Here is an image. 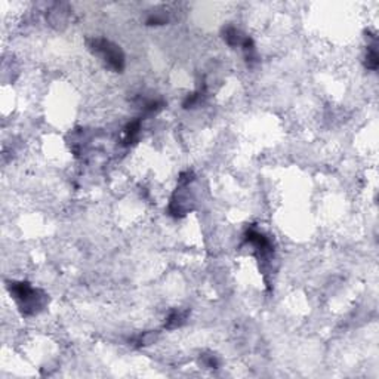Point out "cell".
<instances>
[{"mask_svg": "<svg viewBox=\"0 0 379 379\" xmlns=\"http://www.w3.org/2000/svg\"><path fill=\"white\" fill-rule=\"evenodd\" d=\"M244 240L249 244L254 246L255 252L259 259L262 261H268L271 258V255L274 254V249H272V243L271 240L262 233H259L257 228L250 227L247 228L246 234H244Z\"/></svg>", "mask_w": 379, "mask_h": 379, "instance_id": "cell-3", "label": "cell"}, {"mask_svg": "<svg viewBox=\"0 0 379 379\" xmlns=\"http://www.w3.org/2000/svg\"><path fill=\"white\" fill-rule=\"evenodd\" d=\"M202 96H203V92H194V94H190L185 99H184V109H193V107H196L197 104H200V101H202Z\"/></svg>", "mask_w": 379, "mask_h": 379, "instance_id": "cell-8", "label": "cell"}, {"mask_svg": "<svg viewBox=\"0 0 379 379\" xmlns=\"http://www.w3.org/2000/svg\"><path fill=\"white\" fill-rule=\"evenodd\" d=\"M166 23H167V15L160 12H154L147 18V26H163Z\"/></svg>", "mask_w": 379, "mask_h": 379, "instance_id": "cell-9", "label": "cell"}, {"mask_svg": "<svg viewBox=\"0 0 379 379\" xmlns=\"http://www.w3.org/2000/svg\"><path fill=\"white\" fill-rule=\"evenodd\" d=\"M365 66L367 70L376 71L379 66V55L376 51V37L372 39V43L367 45V55H366Z\"/></svg>", "mask_w": 379, "mask_h": 379, "instance_id": "cell-5", "label": "cell"}, {"mask_svg": "<svg viewBox=\"0 0 379 379\" xmlns=\"http://www.w3.org/2000/svg\"><path fill=\"white\" fill-rule=\"evenodd\" d=\"M222 34H224V39L227 41V45H230V46H242L244 37H246V36H243L240 33V30H237V28L233 27V26L224 28Z\"/></svg>", "mask_w": 379, "mask_h": 379, "instance_id": "cell-6", "label": "cell"}, {"mask_svg": "<svg viewBox=\"0 0 379 379\" xmlns=\"http://www.w3.org/2000/svg\"><path fill=\"white\" fill-rule=\"evenodd\" d=\"M187 311H181V310H174V311L169 312L166 322H164V327L166 329H176L181 325L185 323V319H187Z\"/></svg>", "mask_w": 379, "mask_h": 379, "instance_id": "cell-7", "label": "cell"}, {"mask_svg": "<svg viewBox=\"0 0 379 379\" xmlns=\"http://www.w3.org/2000/svg\"><path fill=\"white\" fill-rule=\"evenodd\" d=\"M88 48L95 55L101 56V59L107 64V67L116 73H122L126 61L120 46H117L116 43H113L106 37H92L88 39Z\"/></svg>", "mask_w": 379, "mask_h": 379, "instance_id": "cell-2", "label": "cell"}, {"mask_svg": "<svg viewBox=\"0 0 379 379\" xmlns=\"http://www.w3.org/2000/svg\"><path fill=\"white\" fill-rule=\"evenodd\" d=\"M202 362H203V365L206 366V367H209V369H217L218 365H219L218 359L214 355V354H209V355H202Z\"/></svg>", "mask_w": 379, "mask_h": 379, "instance_id": "cell-10", "label": "cell"}, {"mask_svg": "<svg viewBox=\"0 0 379 379\" xmlns=\"http://www.w3.org/2000/svg\"><path fill=\"white\" fill-rule=\"evenodd\" d=\"M9 292L24 315H34L48 304L46 293L27 282H12L9 284Z\"/></svg>", "mask_w": 379, "mask_h": 379, "instance_id": "cell-1", "label": "cell"}, {"mask_svg": "<svg viewBox=\"0 0 379 379\" xmlns=\"http://www.w3.org/2000/svg\"><path fill=\"white\" fill-rule=\"evenodd\" d=\"M141 119H135L132 122H129L124 126L123 131V144L124 145H132L138 142L139 135H141Z\"/></svg>", "mask_w": 379, "mask_h": 379, "instance_id": "cell-4", "label": "cell"}]
</instances>
